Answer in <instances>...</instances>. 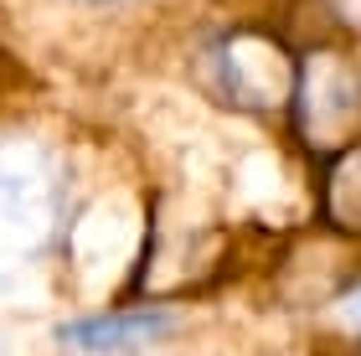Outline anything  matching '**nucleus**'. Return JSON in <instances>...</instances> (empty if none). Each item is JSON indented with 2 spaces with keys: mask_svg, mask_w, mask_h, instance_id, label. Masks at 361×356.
I'll return each instance as SVG.
<instances>
[{
  "mask_svg": "<svg viewBox=\"0 0 361 356\" xmlns=\"http://www.w3.org/2000/svg\"><path fill=\"white\" fill-rule=\"evenodd\" d=\"M57 217V191L26 155H0V274L42 253Z\"/></svg>",
  "mask_w": 361,
  "mask_h": 356,
  "instance_id": "1",
  "label": "nucleus"
},
{
  "mask_svg": "<svg viewBox=\"0 0 361 356\" xmlns=\"http://www.w3.org/2000/svg\"><path fill=\"white\" fill-rule=\"evenodd\" d=\"M294 93H300L305 135L320 140V145L346 140V129L361 114V78H356V68L341 52H315V57H310Z\"/></svg>",
  "mask_w": 361,
  "mask_h": 356,
  "instance_id": "2",
  "label": "nucleus"
},
{
  "mask_svg": "<svg viewBox=\"0 0 361 356\" xmlns=\"http://www.w3.org/2000/svg\"><path fill=\"white\" fill-rule=\"evenodd\" d=\"M217 73H222V88L233 93V104L243 109H269L294 93L284 47L269 37H253V31H238L217 47Z\"/></svg>",
  "mask_w": 361,
  "mask_h": 356,
  "instance_id": "3",
  "label": "nucleus"
},
{
  "mask_svg": "<svg viewBox=\"0 0 361 356\" xmlns=\"http://www.w3.org/2000/svg\"><path fill=\"white\" fill-rule=\"evenodd\" d=\"M166 331H171L166 310H114V315H88V320L62 326L57 341L78 346V351H135V346H150Z\"/></svg>",
  "mask_w": 361,
  "mask_h": 356,
  "instance_id": "4",
  "label": "nucleus"
},
{
  "mask_svg": "<svg viewBox=\"0 0 361 356\" xmlns=\"http://www.w3.org/2000/svg\"><path fill=\"white\" fill-rule=\"evenodd\" d=\"M331 212L361 233V145L331 171Z\"/></svg>",
  "mask_w": 361,
  "mask_h": 356,
  "instance_id": "5",
  "label": "nucleus"
},
{
  "mask_svg": "<svg viewBox=\"0 0 361 356\" xmlns=\"http://www.w3.org/2000/svg\"><path fill=\"white\" fill-rule=\"evenodd\" d=\"M341 315H346V320H351V326H361V289H356V295H351L346 305H341Z\"/></svg>",
  "mask_w": 361,
  "mask_h": 356,
  "instance_id": "6",
  "label": "nucleus"
}]
</instances>
